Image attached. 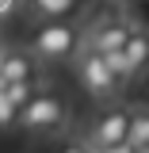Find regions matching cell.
I'll use <instances>...</instances> for the list:
<instances>
[{
    "label": "cell",
    "instance_id": "obj_1",
    "mask_svg": "<svg viewBox=\"0 0 149 153\" xmlns=\"http://www.w3.org/2000/svg\"><path fill=\"white\" fill-rule=\"evenodd\" d=\"M65 119H69V103L61 92H35L16 111V123L31 134H54L65 126Z\"/></svg>",
    "mask_w": 149,
    "mask_h": 153
},
{
    "label": "cell",
    "instance_id": "obj_2",
    "mask_svg": "<svg viewBox=\"0 0 149 153\" xmlns=\"http://www.w3.org/2000/svg\"><path fill=\"white\" fill-rule=\"evenodd\" d=\"M80 50V31L69 19H42L31 35V54L42 61H65Z\"/></svg>",
    "mask_w": 149,
    "mask_h": 153
},
{
    "label": "cell",
    "instance_id": "obj_3",
    "mask_svg": "<svg viewBox=\"0 0 149 153\" xmlns=\"http://www.w3.org/2000/svg\"><path fill=\"white\" fill-rule=\"evenodd\" d=\"M130 115L126 107H103L92 123V146L99 153L115 149V146H126V130H130Z\"/></svg>",
    "mask_w": 149,
    "mask_h": 153
},
{
    "label": "cell",
    "instance_id": "obj_4",
    "mask_svg": "<svg viewBox=\"0 0 149 153\" xmlns=\"http://www.w3.org/2000/svg\"><path fill=\"white\" fill-rule=\"evenodd\" d=\"M73 57H76V76H80V84H84L92 96H115L119 92L111 69H107V61H103V54L80 46V54H73Z\"/></svg>",
    "mask_w": 149,
    "mask_h": 153
},
{
    "label": "cell",
    "instance_id": "obj_5",
    "mask_svg": "<svg viewBox=\"0 0 149 153\" xmlns=\"http://www.w3.org/2000/svg\"><path fill=\"white\" fill-rule=\"evenodd\" d=\"M126 35H130V23H126V19H115V16L99 19L92 38H88V50H96V54H115V50H122Z\"/></svg>",
    "mask_w": 149,
    "mask_h": 153
},
{
    "label": "cell",
    "instance_id": "obj_6",
    "mask_svg": "<svg viewBox=\"0 0 149 153\" xmlns=\"http://www.w3.org/2000/svg\"><path fill=\"white\" fill-rule=\"evenodd\" d=\"M12 80H35V54L27 50H0V84H12Z\"/></svg>",
    "mask_w": 149,
    "mask_h": 153
},
{
    "label": "cell",
    "instance_id": "obj_7",
    "mask_svg": "<svg viewBox=\"0 0 149 153\" xmlns=\"http://www.w3.org/2000/svg\"><path fill=\"white\" fill-rule=\"evenodd\" d=\"M122 61H126V73L130 76H142L149 69V31H138V27H130V35H126V42H122Z\"/></svg>",
    "mask_w": 149,
    "mask_h": 153
},
{
    "label": "cell",
    "instance_id": "obj_8",
    "mask_svg": "<svg viewBox=\"0 0 149 153\" xmlns=\"http://www.w3.org/2000/svg\"><path fill=\"white\" fill-rule=\"evenodd\" d=\"M31 4H35V12L42 19H65L80 8V0H31Z\"/></svg>",
    "mask_w": 149,
    "mask_h": 153
},
{
    "label": "cell",
    "instance_id": "obj_9",
    "mask_svg": "<svg viewBox=\"0 0 149 153\" xmlns=\"http://www.w3.org/2000/svg\"><path fill=\"white\" fill-rule=\"evenodd\" d=\"M126 146H130V149H145V146H149V111H138V115H130Z\"/></svg>",
    "mask_w": 149,
    "mask_h": 153
},
{
    "label": "cell",
    "instance_id": "obj_10",
    "mask_svg": "<svg viewBox=\"0 0 149 153\" xmlns=\"http://www.w3.org/2000/svg\"><path fill=\"white\" fill-rule=\"evenodd\" d=\"M4 96L12 100V107L19 111V107L35 96V80H12V84H4Z\"/></svg>",
    "mask_w": 149,
    "mask_h": 153
},
{
    "label": "cell",
    "instance_id": "obj_11",
    "mask_svg": "<svg viewBox=\"0 0 149 153\" xmlns=\"http://www.w3.org/2000/svg\"><path fill=\"white\" fill-rule=\"evenodd\" d=\"M8 126H16V107H12V100L4 96V84H0V130H8Z\"/></svg>",
    "mask_w": 149,
    "mask_h": 153
},
{
    "label": "cell",
    "instance_id": "obj_12",
    "mask_svg": "<svg viewBox=\"0 0 149 153\" xmlns=\"http://www.w3.org/2000/svg\"><path fill=\"white\" fill-rule=\"evenodd\" d=\"M57 153H92V149H88V146H76V142H65Z\"/></svg>",
    "mask_w": 149,
    "mask_h": 153
},
{
    "label": "cell",
    "instance_id": "obj_13",
    "mask_svg": "<svg viewBox=\"0 0 149 153\" xmlns=\"http://www.w3.org/2000/svg\"><path fill=\"white\" fill-rule=\"evenodd\" d=\"M16 4H19V0H0V19L8 16V12H12V8H16Z\"/></svg>",
    "mask_w": 149,
    "mask_h": 153
},
{
    "label": "cell",
    "instance_id": "obj_14",
    "mask_svg": "<svg viewBox=\"0 0 149 153\" xmlns=\"http://www.w3.org/2000/svg\"><path fill=\"white\" fill-rule=\"evenodd\" d=\"M115 8H130V4H138V0H111Z\"/></svg>",
    "mask_w": 149,
    "mask_h": 153
},
{
    "label": "cell",
    "instance_id": "obj_15",
    "mask_svg": "<svg viewBox=\"0 0 149 153\" xmlns=\"http://www.w3.org/2000/svg\"><path fill=\"white\" fill-rule=\"evenodd\" d=\"M38 153H50V149H38Z\"/></svg>",
    "mask_w": 149,
    "mask_h": 153
}]
</instances>
